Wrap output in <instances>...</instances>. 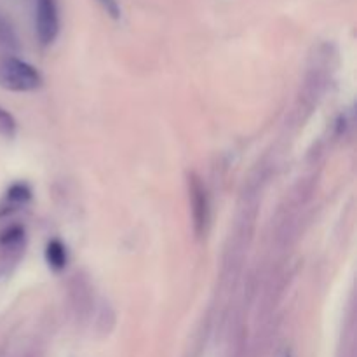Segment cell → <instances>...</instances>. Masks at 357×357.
I'll list each match as a JSON object with an SVG mask.
<instances>
[{
    "mask_svg": "<svg viewBox=\"0 0 357 357\" xmlns=\"http://www.w3.org/2000/svg\"><path fill=\"white\" fill-rule=\"evenodd\" d=\"M31 192L30 188H28V185L24 183H16L13 185V187L7 190V202H10V204L17 206V204H23V202H26L28 199H30Z\"/></svg>",
    "mask_w": 357,
    "mask_h": 357,
    "instance_id": "cell-5",
    "label": "cell"
},
{
    "mask_svg": "<svg viewBox=\"0 0 357 357\" xmlns=\"http://www.w3.org/2000/svg\"><path fill=\"white\" fill-rule=\"evenodd\" d=\"M42 86V75L33 65L9 56L0 59V87L10 93H30Z\"/></svg>",
    "mask_w": 357,
    "mask_h": 357,
    "instance_id": "cell-1",
    "label": "cell"
},
{
    "mask_svg": "<svg viewBox=\"0 0 357 357\" xmlns=\"http://www.w3.org/2000/svg\"><path fill=\"white\" fill-rule=\"evenodd\" d=\"M21 237H23V229L21 227H10V229H7L0 236V244H3V246H13L14 243H20Z\"/></svg>",
    "mask_w": 357,
    "mask_h": 357,
    "instance_id": "cell-7",
    "label": "cell"
},
{
    "mask_svg": "<svg viewBox=\"0 0 357 357\" xmlns=\"http://www.w3.org/2000/svg\"><path fill=\"white\" fill-rule=\"evenodd\" d=\"M188 190H190L192 216H194V230L199 237L204 236L209 223V197L206 192L204 183L197 174H190L188 180Z\"/></svg>",
    "mask_w": 357,
    "mask_h": 357,
    "instance_id": "cell-3",
    "label": "cell"
},
{
    "mask_svg": "<svg viewBox=\"0 0 357 357\" xmlns=\"http://www.w3.org/2000/svg\"><path fill=\"white\" fill-rule=\"evenodd\" d=\"M101 7H103L105 13L108 14L114 20L121 17V6H119V0H96Z\"/></svg>",
    "mask_w": 357,
    "mask_h": 357,
    "instance_id": "cell-8",
    "label": "cell"
},
{
    "mask_svg": "<svg viewBox=\"0 0 357 357\" xmlns=\"http://www.w3.org/2000/svg\"><path fill=\"white\" fill-rule=\"evenodd\" d=\"M45 260H47L49 267L54 268V271H61L66 265V248L65 244L59 239H52L47 243L45 248Z\"/></svg>",
    "mask_w": 357,
    "mask_h": 357,
    "instance_id": "cell-4",
    "label": "cell"
},
{
    "mask_svg": "<svg viewBox=\"0 0 357 357\" xmlns=\"http://www.w3.org/2000/svg\"><path fill=\"white\" fill-rule=\"evenodd\" d=\"M35 31L42 45H49L59 33V13L56 0H35Z\"/></svg>",
    "mask_w": 357,
    "mask_h": 357,
    "instance_id": "cell-2",
    "label": "cell"
},
{
    "mask_svg": "<svg viewBox=\"0 0 357 357\" xmlns=\"http://www.w3.org/2000/svg\"><path fill=\"white\" fill-rule=\"evenodd\" d=\"M0 132H2L3 136H7V138H13V136L16 135V121H14L13 115H10L9 112L3 110L2 107H0Z\"/></svg>",
    "mask_w": 357,
    "mask_h": 357,
    "instance_id": "cell-6",
    "label": "cell"
}]
</instances>
